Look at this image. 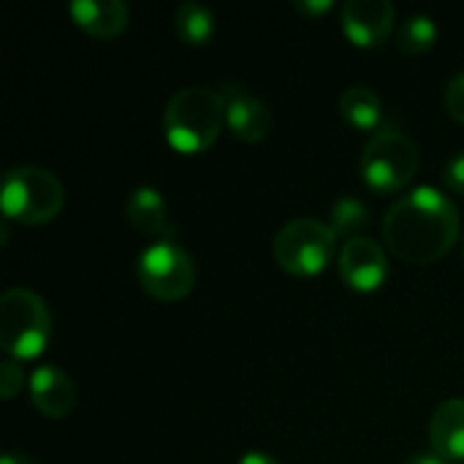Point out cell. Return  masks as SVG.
Segmentation results:
<instances>
[{
	"label": "cell",
	"mask_w": 464,
	"mask_h": 464,
	"mask_svg": "<svg viewBox=\"0 0 464 464\" xmlns=\"http://www.w3.org/2000/svg\"><path fill=\"white\" fill-rule=\"evenodd\" d=\"M136 277L152 299L179 302L196 285V264L174 239H158L139 256Z\"/></svg>",
	"instance_id": "7"
},
{
	"label": "cell",
	"mask_w": 464,
	"mask_h": 464,
	"mask_svg": "<svg viewBox=\"0 0 464 464\" xmlns=\"http://www.w3.org/2000/svg\"><path fill=\"white\" fill-rule=\"evenodd\" d=\"M443 179H446L449 190H454V193L464 196V150H462V152H457V155H454V158L449 160V166H446V174H443Z\"/></svg>",
	"instance_id": "21"
},
{
	"label": "cell",
	"mask_w": 464,
	"mask_h": 464,
	"mask_svg": "<svg viewBox=\"0 0 464 464\" xmlns=\"http://www.w3.org/2000/svg\"><path fill=\"white\" fill-rule=\"evenodd\" d=\"M125 220L144 237H160V239H171L174 228L169 226V207L166 198L160 196V190L144 185L136 188L125 204Z\"/></svg>",
	"instance_id": "13"
},
{
	"label": "cell",
	"mask_w": 464,
	"mask_h": 464,
	"mask_svg": "<svg viewBox=\"0 0 464 464\" xmlns=\"http://www.w3.org/2000/svg\"><path fill=\"white\" fill-rule=\"evenodd\" d=\"M459 237V209L438 188L421 185L392 204L383 218V239L392 256L408 264L440 261Z\"/></svg>",
	"instance_id": "1"
},
{
	"label": "cell",
	"mask_w": 464,
	"mask_h": 464,
	"mask_svg": "<svg viewBox=\"0 0 464 464\" xmlns=\"http://www.w3.org/2000/svg\"><path fill=\"white\" fill-rule=\"evenodd\" d=\"M226 125V101L218 90L193 84L174 92L163 111V133L174 152H207Z\"/></svg>",
	"instance_id": "2"
},
{
	"label": "cell",
	"mask_w": 464,
	"mask_h": 464,
	"mask_svg": "<svg viewBox=\"0 0 464 464\" xmlns=\"http://www.w3.org/2000/svg\"><path fill=\"white\" fill-rule=\"evenodd\" d=\"M367 223H370V209L364 207V201H359V198H353V196H343V198L334 204L332 220H329V226H332V231L337 234V239H340V237H348V239L362 237L359 231H362Z\"/></svg>",
	"instance_id": "18"
},
{
	"label": "cell",
	"mask_w": 464,
	"mask_h": 464,
	"mask_svg": "<svg viewBox=\"0 0 464 464\" xmlns=\"http://www.w3.org/2000/svg\"><path fill=\"white\" fill-rule=\"evenodd\" d=\"M430 440L446 462H464V400H446L432 413Z\"/></svg>",
	"instance_id": "14"
},
{
	"label": "cell",
	"mask_w": 464,
	"mask_h": 464,
	"mask_svg": "<svg viewBox=\"0 0 464 464\" xmlns=\"http://www.w3.org/2000/svg\"><path fill=\"white\" fill-rule=\"evenodd\" d=\"M52 337V313L46 302L27 288H8L0 296V348L8 359H38Z\"/></svg>",
	"instance_id": "3"
},
{
	"label": "cell",
	"mask_w": 464,
	"mask_h": 464,
	"mask_svg": "<svg viewBox=\"0 0 464 464\" xmlns=\"http://www.w3.org/2000/svg\"><path fill=\"white\" fill-rule=\"evenodd\" d=\"M63 204L65 188L52 171L38 166H16L5 171L0 190V207L5 220L22 226H41L54 220Z\"/></svg>",
	"instance_id": "4"
},
{
	"label": "cell",
	"mask_w": 464,
	"mask_h": 464,
	"mask_svg": "<svg viewBox=\"0 0 464 464\" xmlns=\"http://www.w3.org/2000/svg\"><path fill=\"white\" fill-rule=\"evenodd\" d=\"M237 464H280L272 454H266V451H247L242 459Z\"/></svg>",
	"instance_id": "23"
},
{
	"label": "cell",
	"mask_w": 464,
	"mask_h": 464,
	"mask_svg": "<svg viewBox=\"0 0 464 464\" xmlns=\"http://www.w3.org/2000/svg\"><path fill=\"white\" fill-rule=\"evenodd\" d=\"M337 269L348 288L370 294L386 283L389 258H386V250L375 239L356 237V239H345L340 258H337Z\"/></svg>",
	"instance_id": "8"
},
{
	"label": "cell",
	"mask_w": 464,
	"mask_h": 464,
	"mask_svg": "<svg viewBox=\"0 0 464 464\" xmlns=\"http://www.w3.org/2000/svg\"><path fill=\"white\" fill-rule=\"evenodd\" d=\"M362 179L370 190L386 196L411 185L419 171V150L413 139L400 130L383 128L370 136L362 152Z\"/></svg>",
	"instance_id": "6"
},
{
	"label": "cell",
	"mask_w": 464,
	"mask_h": 464,
	"mask_svg": "<svg viewBox=\"0 0 464 464\" xmlns=\"http://www.w3.org/2000/svg\"><path fill=\"white\" fill-rule=\"evenodd\" d=\"M30 400L41 416L65 419L71 416L76 405V386L63 370L44 364V367H35L30 375Z\"/></svg>",
	"instance_id": "11"
},
{
	"label": "cell",
	"mask_w": 464,
	"mask_h": 464,
	"mask_svg": "<svg viewBox=\"0 0 464 464\" xmlns=\"http://www.w3.org/2000/svg\"><path fill=\"white\" fill-rule=\"evenodd\" d=\"M446 109L457 122L464 125V71H459L446 87Z\"/></svg>",
	"instance_id": "20"
},
{
	"label": "cell",
	"mask_w": 464,
	"mask_h": 464,
	"mask_svg": "<svg viewBox=\"0 0 464 464\" xmlns=\"http://www.w3.org/2000/svg\"><path fill=\"white\" fill-rule=\"evenodd\" d=\"M220 95L226 101V125L239 141L256 144V141H264L272 133V111H269V106L261 98H256L245 84L226 82Z\"/></svg>",
	"instance_id": "10"
},
{
	"label": "cell",
	"mask_w": 464,
	"mask_h": 464,
	"mask_svg": "<svg viewBox=\"0 0 464 464\" xmlns=\"http://www.w3.org/2000/svg\"><path fill=\"white\" fill-rule=\"evenodd\" d=\"M0 464H33V462H30V457H24V454L8 451V454H3V459H0Z\"/></svg>",
	"instance_id": "25"
},
{
	"label": "cell",
	"mask_w": 464,
	"mask_h": 464,
	"mask_svg": "<svg viewBox=\"0 0 464 464\" xmlns=\"http://www.w3.org/2000/svg\"><path fill=\"white\" fill-rule=\"evenodd\" d=\"M397 8L389 0H348L340 11L345 38L359 49H378L394 30Z\"/></svg>",
	"instance_id": "9"
},
{
	"label": "cell",
	"mask_w": 464,
	"mask_h": 464,
	"mask_svg": "<svg viewBox=\"0 0 464 464\" xmlns=\"http://www.w3.org/2000/svg\"><path fill=\"white\" fill-rule=\"evenodd\" d=\"M334 8L332 0H296V11H302L304 16H313L318 19L321 14H329Z\"/></svg>",
	"instance_id": "22"
},
{
	"label": "cell",
	"mask_w": 464,
	"mask_h": 464,
	"mask_svg": "<svg viewBox=\"0 0 464 464\" xmlns=\"http://www.w3.org/2000/svg\"><path fill=\"white\" fill-rule=\"evenodd\" d=\"M24 386V372H22V362L16 359H5L0 364V397L3 400H14Z\"/></svg>",
	"instance_id": "19"
},
{
	"label": "cell",
	"mask_w": 464,
	"mask_h": 464,
	"mask_svg": "<svg viewBox=\"0 0 464 464\" xmlns=\"http://www.w3.org/2000/svg\"><path fill=\"white\" fill-rule=\"evenodd\" d=\"M272 250L280 269L294 277H313L332 264L337 253V234L324 220L296 218L277 231Z\"/></svg>",
	"instance_id": "5"
},
{
	"label": "cell",
	"mask_w": 464,
	"mask_h": 464,
	"mask_svg": "<svg viewBox=\"0 0 464 464\" xmlns=\"http://www.w3.org/2000/svg\"><path fill=\"white\" fill-rule=\"evenodd\" d=\"M340 114L351 128L378 133V128L383 122V103L375 90H370L364 84H353L340 95Z\"/></svg>",
	"instance_id": "15"
},
{
	"label": "cell",
	"mask_w": 464,
	"mask_h": 464,
	"mask_svg": "<svg viewBox=\"0 0 464 464\" xmlns=\"http://www.w3.org/2000/svg\"><path fill=\"white\" fill-rule=\"evenodd\" d=\"M405 464H449L443 457H438L435 451H421V454H413Z\"/></svg>",
	"instance_id": "24"
},
{
	"label": "cell",
	"mask_w": 464,
	"mask_h": 464,
	"mask_svg": "<svg viewBox=\"0 0 464 464\" xmlns=\"http://www.w3.org/2000/svg\"><path fill=\"white\" fill-rule=\"evenodd\" d=\"M174 30H177L182 44H188V46H207L215 38L218 22H215V14L207 5H201L196 0H185L174 11Z\"/></svg>",
	"instance_id": "16"
},
{
	"label": "cell",
	"mask_w": 464,
	"mask_h": 464,
	"mask_svg": "<svg viewBox=\"0 0 464 464\" xmlns=\"http://www.w3.org/2000/svg\"><path fill=\"white\" fill-rule=\"evenodd\" d=\"M435 44H438V24H435V19L424 16V14L408 16L397 30V46L405 54H424Z\"/></svg>",
	"instance_id": "17"
},
{
	"label": "cell",
	"mask_w": 464,
	"mask_h": 464,
	"mask_svg": "<svg viewBox=\"0 0 464 464\" xmlns=\"http://www.w3.org/2000/svg\"><path fill=\"white\" fill-rule=\"evenodd\" d=\"M68 14L76 27L92 38H117L130 22V11L122 0H73Z\"/></svg>",
	"instance_id": "12"
}]
</instances>
